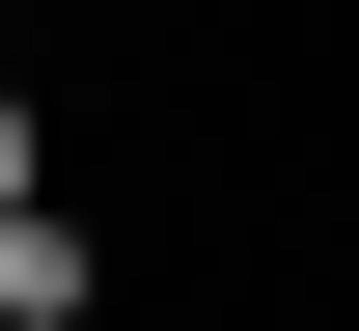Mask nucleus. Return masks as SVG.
<instances>
[{"label": "nucleus", "instance_id": "obj_1", "mask_svg": "<svg viewBox=\"0 0 359 331\" xmlns=\"http://www.w3.org/2000/svg\"><path fill=\"white\" fill-rule=\"evenodd\" d=\"M83 304H111L83 276V193H55V139H28V166H0V331H83Z\"/></svg>", "mask_w": 359, "mask_h": 331}]
</instances>
